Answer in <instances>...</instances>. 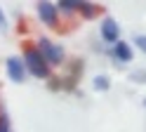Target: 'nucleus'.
I'll return each instance as SVG.
<instances>
[{"label":"nucleus","mask_w":146,"mask_h":132,"mask_svg":"<svg viewBox=\"0 0 146 132\" xmlns=\"http://www.w3.org/2000/svg\"><path fill=\"white\" fill-rule=\"evenodd\" d=\"M21 61H24V69L26 73H31L33 78H40V80H50V66L42 61V57L38 54L33 45H26L24 47V54H21Z\"/></svg>","instance_id":"f03ea898"},{"label":"nucleus","mask_w":146,"mask_h":132,"mask_svg":"<svg viewBox=\"0 0 146 132\" xmlns=\"http://www.w3.org/2000/svg\"><path fill=\"white\" fill-rule=\"evenodd\" d=\"M92 87H94L97 92H106L108 87H111V80H108L106 75H97V78L92 80Z\"/></svg>","instance_id":"1a4fd4ad"},{"label":"nucleus","mask_w":146,"mask_h":132,"mask_svg":"<svg viewBox=\"0 0 146 132\" xmlns=\"http://www.w3.org/2000/svg\"><path fill=\"white\" fill-rule=\"evenodd\" d=\"M99 9L94 3H87V0H80V5H78V14L80 17H85V19H94V17H99Z\"/></svg>","instance_id":"6e6552de"},{"label":"nucleus","mask_w":146,"mask_h":132,"mask_svg":"<svg viewBox=\"0 0 146 132\" xmlns=\"http://www.w3.org/2000/svg\"><path fill=\"white\" fill-rule=\"evenodd\" d=\"M134 43H137V47H139V50L146 54V35H137V38H134Z\"/></svg>","instance_id":"9b49d317"},{"label":"nucleus","mask_w":146,"mask_h":132,"mask_svg":"<svg viewBox=\"0 0 146 132\" xmlns=\"http://www.w3.org/2000/svg\"><path fill=\"white\" fill-rule=\"evenodd\" d=\"M99 35H102V40L106 45H115L120 40V26L113 17H104L102 24H99Z\"/></svg>","instance_id":"7ed1b4c3"},{"label":"nucleus","mask_w":146,"mask_h":132,"mask_svg":"<svg viewBox=\"0 0 146 132\" xmlns=\"http://www.w3.org/2000/svg\"><path fill=\"white\" fill-rule=\"evenodd\" d=\"M113 57H115L120 64H130V61L134 59L132 45H130V43H125V40H118V43L113 45Z\"/></svg>","instance_id":"423d86ee"},{"label":"nucleus","mask_w":146,"mask_h":132,"mask_svg":"<svg viewBox=\"0 0 146 132\" xmlns=\"http://www.w3.org/2000/svg\"><path fill=\"white\" fill-rule=\"evenodd\" d=\"M144 106H146V99H144Z\"/></svg>","instance_id":"4468645a"},{"label":"nucleus","mask_w":146,"mask_h":132,"mask_svg":"<svg viewBox=\"0 0 146 132\" xmlns=\"http://www.w3.org/2000/svg\"><path fill=\"white\" fill-rule=\"evenodd\" d=\"M38 17H40V21L45 26H50V28L59 26V12H57V7H54V3H47V0L38 3Z\"/></svg>","instance_id":"39448f33"},{"label":"nucleus","mask_w":146,"mask_h":132,"mask_svg":"<svg viewBox=\"0 0 146 132\" xmlns=\"http://www.w3.org/2000/svg\"><path fill=\"white\" fill-rule=\"evenodd\" d=\"M33 47L38 50V54L42 57V61L47 64L50 69H57V66H61L64 61H66V52H64V47L57 45L54 40H50L47 35H40Z\"/></svg>","instance_id":"f257e3e1"},{"label":"nucleus","mask_w":146,"mask_h":132,"mask_svg":"<svg viewBox=\"0 0 146 132\" xmlns=\"http://www.w3.org/2000/svg\"><path fill=\"white\" fill-rule=\"evenodd\" d=\"M0 31H7V19H5V12H3V9H0Z\"/></svg>","instance_id":"ddd939ff"},{"label":"nucleus","mask_w":146,"mask_h":132,"mask_svg":"<svg viewBox=\"0 0 146 132\" xmlns=\"http://www.w3.org/2000/svg\"><path fill=\"white\" fill-rule=\"evenodd\" d=\"M0 132H12V123H10V116L0 109Z\"/></svg>","instance_id":"9d476101"},{"label":"nucleus","mask_w":146,"mask_h":132,"mask_svg":"<svg viewBox=\"0 0 146 132\" xmlns=\"http://www.w3.org/2000/svg\"><path fill=\"white\" fill-rule=\"evenodd\" d=\"M47 85H50L52 90H61V78H52V75H50V80H47Z\"/></svg>","instance_id":"f8f14e48"},{"label":"nucleus","mask_w":146,"mask_h":132,"mask_svg":"<svg viewBox=\"0 0 146 132\" xmlns=\"http://www.w3.org/2000/svg\"><path fill=\"white\" fill-rule=\"evenodd\" d=\"M5 71H7V78L12 83H24L26 80V69H24L21 57H7L5 59Z\"/></svg>","instance_id":"20e7f679"},{"label":"nucleus","mask_w":146,"mask_h":132,"mask_svg":"<svg viewBox=\"0 0 146 132\" xmlns=\"http://www.w3.org/2000/svg\"><path fill=\"white\" fill-rule=\"evenodd\" d=\"M78 5H80V0H59L54 7H57L59 14H68V17H73V14H78Z\"/></svg>","instance_id":"0eeeda50"}]
</instances>
